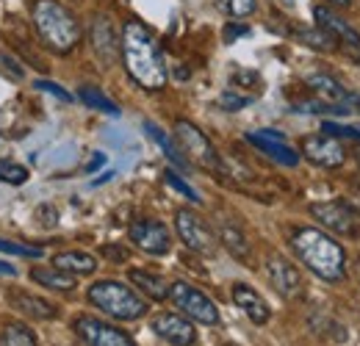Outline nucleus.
Instances as JSON below:
<instances>
[{
  "mask_svg": "<svg viewBox=\"0 0 360 346\" xmlns=\"http://www.w3.org/2000/svg\"><path fill=\"white\" fill-rule=\"evenodd\" d=\"M122 61H125V70L128 75L134 78L141 89H150V91H158V89L167 86V61H164V53L155 42V37L150 34L147 25L128 20L122 25Z\"/></svg>",
  "mask_w": 360,
  "mask_h": 346,
  "instance_id": "nucleus-1",
  "label": "nucleus"
},
{
  "mask_svg": "<svg viewBox=\"0 0 360 346\" xmlns=\"http://www.w3.org/2000/svg\"><path fill=\"white\" fill-rule=\"evenodd\" d=\"M291 247L297 252V258L305 263L308 271H314L319 280L324 283H338L347 274V258L344 250L335 238H330L327 233L316 230V227H300L291 236Z\"/></svg>",
  "mask_w": 360,
  "mask_h": 346,
  "instance_id": "nucleus-2",
  "label": "nucleus"
},
{
  "mask_svg": "<svg viewBox=\"0 0 360 346\" xmlns=\"http://www.w3.org/2000/svg\"><path fill=\"white\" fill-rule=\"evenodd\" d=\"M34 25L42 37V42L53 50V53H72L75 44L81 42V23L78 17L58 0H37L31 8Z\"/></svg>",
  "mask_w": 360,
  "mask_h": 346,
  "instance_id": "nucleus-3",
  "label": "nucleus"
},
{
  "mask_svg": "<svg viewBox=\"0 0 360 346\" xmlns=\"http://www.w3.org/2000/svg\"><path fill=\"white\" fill-rule=\"evenodd\" d=\"M89 302L103 310L111 319L120 321H136L147 313V302L136 294L134 288L117 283V280H100L89 288Z\"/></svg>",
  "mask_w": 360,
  "mask_h": 346,
  "instance_id": "nucleus-4",
  "label": "nucleus"
},
{
  "mask_svg": "<svg viewBox=\"0 0 360 346\" xmlns=\"http://www.w3.org/2000/svg\"><path fill=\"white\" fill-rule=\"evenodd\" d=\"M175 139H178V147L186 155V161H191V164H197L200 169H208V172H222V158H219L217 147L208 141V136L197 125L178 120L175 122Z\"/></svg>",
  "mask_w": 360,
  "mask_h": 346,
  "instance_id": "nucleus-5",
  "label": "nucleus"
},
{
  "mask_svg": "<svg viewBox=\"0 0 360 346\" xmlns=\"http://www.w3.org/2000/svg\"><path fill=\"white\" fill-rule=\"evenodd\" d=\"M311 217L316 222H321L327 230L338 233V236H349V238H360V214L341 200H330V203H314Z\"/></svg>",
  "mask_w": 360,
  "mask_h": 346,
  "instance_id": "nucleus-6",
  "label": "nucleus"
},
{
  "mask_svg": "<svg viewBox=\"0 0 360 346\" xmlns=\"http://www.w3.org/2000/svg\"><path fill=\"white\" fill-rule=\"evenodd\" d=\"M169 297H172L175 307L186 313V319H194V321L208 324V327L219 324V310H217V305L211 302L200 288H194V286H188V283H175V286H169Z\"/></svg>",
  "mask_w": 360,
  "mask_h": 346,
  "instance_id": "nucleus-7",
  "label": "nucleus"
},
{
  "mask_svg": "<svg viewBox=\"0 0 360 346\" xmlns=\"http://www.w3.org/2000/svg\"><path fill=\"white\" fill-rule=\"evenodd\" d=\"M175 230H178L180 241L188 250H194L200 255H214L217 252V236H214V230L208 227L205 219L197 217L194 211L180 208L178 214H175Z\"/></svg>",
  "mask_w": 360,
  "mask_h": 346,
  "instance_id": "nucleus-8",
  "label": "nucleus"
},
{
  "mask_svg": "<svg viewBox=\"0 0 360 346\" xmlns=\"http://www.w3.org/2000/svg\"><path fill=\"white\" fill-rule=\"evenodd\" d=\"M314 17H316V25L324 28V31L335 39V44H341V50H344L349 58L360 61V34L349 23H344V20H341L333 8H327V6H316Z\"/></svg>",
  "mask_w": 360,
  "mask_h": 346,
  "instance_id": "nucleus-9",
  "label": "nucleus"
},
{
  "mask_svg": "<svg viewBox=\"0 0 360 346\" xmlns=\"http://www.w3.org/2000/svg\"><path fill=\"white\" fill-rule=\"evenodd\" d=\"M128 236H131V241L136 247L141 252H147V255H167L169 247H172L169 230L155 219H136L131 224V230H128Z\"/></svg>",
  "mask_w": 360,
  "mask_h": 346,
  "instance_id": "nucleus-10",
  "label": "nucleus"
},
{
  "mask_svg": "<svg viewBox=\"0 0 360 346\" xmlns=\"http://www.w3.org/2000/svg\"><path fill=\"white\" fill-rule=\"evenodd\" d=\"M72 327H75L78 338L86 341L89 346H136V341L128 333H122L120 327H111L100 319H91V316L75 319Z\"/></svg>",
  "mask_w": 360,
  "mask_h": 346,
  "instance_id": "nucleus-11",
  "label": "nucleus"
},
{
  "mask_svg": "<svg viewBox=\"0 0 360 346\" xmlns=\"http://www.w3.org/2000/svg\"><path fill=\"white\" fill-rule=\"evenodd\" d=\"M302 155L311 164L321 167V169H338L347 161V153H344L341 141L335 136H327V133L324 136H308V139H302Z\"/></svg>",
  "mask_w": 360,
  "mask_h": 346,
  "instance_id": "nucleus-12",
  "label": "nucleus"
},
{
  "mask_svg": "<svg viewBox=\"0 0 360 346\" xmlns=\"http://www.w3.org/2000/svg\"><path fill=\"white\" fill-rule=\"evenodd\" d=\"M266 277L283 300H297L302 294V277H300L297 266H291L283 255L266 258Z\"/></svg>",
  "mask_w": 360,
  "mask_h": 346,
  "instance_id": "nucleus-13",
  "label": "nucleus"
},
{
  "mask_svg": "<svg viewBox=\"0 0 360 346\" xmlns=\"http://www.w3.org/2000/svg\"><path fill=\"white\" fill-rule=\"evenodd\" d=\"M153 333L158 338H164L167 344L172 346H194L197 344V333H194V324L188 319H183L178 313H161L153 319Z\"/></svg>",
  "mask_w": 360,
  "mask_h": 346,
  "instance_id": "nucleus-14",
  "label": "nucleus"
},
{
  "mask_svg": "<svg viewBox=\"0 0 360 346\" xmlns=\"http://www.w3.org/2000/svg\"><path fill=\"white\" fill-rule=\"evenodd\" d=\"M247 139H250V144H255L264 155H269L271 161H277V164H283V167H297V164H300V153L291 150V147L285 144L283 133H277V130H255V133H250Z\"/></svg>",
  "mask_w": 360,
  "mask_h": 346,
  "instance_id": "nucleus-15",
  "label": "nucleus"
},
{
  "mask_svg": "<svg viewBox=\"0 0 360 346\" xmlns=\"http://www.w3.org/2000/svg\"><path fill=\"white\" fill-rule=\"evenodd\" d=\"M233 302L238 305V310L247 313V319L252 324H266L271 319V310L269 305H266V300L252 286H247V283H236L233 286Z\"/></svg>",
  "mask_w": 360,
  "mask_h": 346,
  "instance_id": "nucleus-16",
  "label": "nucleus"
},
{
  "mask_svg": "<svg viewBox=\"0 0 360 346\" xmlns=\"http://www.w3.org/2000/svg\"><path fill=\"white\" fill-rule=\"evenodd\" d=\"M308 86L319 94V100H324V103H330V105H341V108H347V111L352 114V100H355V94H352L349 89L341 86L333 75H311V78H308Z\"/></svg>",
  "mask_w": 360,
  "mask_h": 346,
  "instance_id": "nucleus-17",
  "label": "nucleus"
},
{
  "mask_svg": "<svg viewBox=\"0 0 360 346\" xmlns=\"http://www.w3.org/2000/svg\"><path fill=\"white\" fill-rule=\"evenodd\" d=\"M91 42H94V53H97L105 64H111V61L117 58V53H120V39H117L114 25H111L108 17H94V23H91Z\"/></svg>",
  "mask_w": 360,
  "mask_h": 346,
  "instance_id": "nucleus-18",
  "label": "nucleus"
},
{
  "mask_svg": "<svg viewBox=\"0 0 360 346\" xmlns=\"http://www.w3.org/2000/svg\"><path fill=\"white\" fill-rule=\"evenodd\" d=\"M8 305L14 310L31 316V319H39V321L56 319V307L50 302H45V300H39V297H34V294H28V291H11L8 294Z\"/></svg>",
  "mask_w": 360,
  "mask_h": 346,
  "instance_id": "nucleus-19",
  "label": "nucleus"
},
{
  "mask_svg": "<svg viewBox=\"0 0 360 346\" xmlns=\"http://www.w3.org/2000/svg\"><path fill=\"white\" fill-rule=\"evenodd\" d=\"M31 280L45 286V288H53V291H72L75 288V274L58 269V266H37L31 269Z\"/></svg>",
  "mask_w": 360,
  "mask_h": 346,
  "instance_id": "nucleus-20",
  "label": "nucleus"
},
{
  "mask_svg": "<svg viewBox=\"0 0 360 346\" xmlns=\"http://www.w3.org/2000/svg\"><path fill=\"white\" fill-rule=\"evenodd\" d=\"M131 283H134L136 288H141L150 300H155V302H161V300H167L169 297V286L158 277V274H150V271H139V269H134L131 274Z\"/></svg>",
  "mask_w": 360,
  "mask_h": 346,
  "instance_id": "nucleus-21",
  "label": "nucleus"
},
{
  "mask_svg": "<svg viewBox=\"0 0 360 346\" xmlns=\"http://www.w3.org/2000/svg\"><path fill=\"white\" fill-rule=\"evenodd\" d=\"M53 266H58V269H64V271L78 277V274H91L97 269V260L91 258L89 252H61V255L53 258Z\"/></svg>",
  "mask_w": 360,
  "mask_h": 346,
  "instance_id": "nucleus-22",
  "label": "nucleus"
},
{
  "mask_svg": "<svg viewBox=\"0 0 360 346\" xmlns=\"http://www.w3.org/2000/svg\"><path fill=\"white\" fill-rule=\"evenodd\" d=\"M219 241L230 250V255H236L238 260H250V241L236 224H227V222L219 224Z\"/></svg>",
  "mask_w": 360,
  "mask_h": 346,
  "instance_id": "nucleus-23",
  "label": "nucleus"
},
{
  "mask_svg": "<svg viewBox=\"0 0 360 346\" xmlns=\"http://www.w3.org/2000/svg\"><path fill=\"white\" fill-rule=\"evenodd\" d=\"M144 130H147V136H150V139H153V141L167 153V158H169L175 167H188V161H186V155L180 153V147L169 139V136H167V133H164V130L158 128L155 122H150V120H147V122H144Z\"/></svg>",
  "mask_w": 360,
  "mask_h": 346,
  "instance_id": "nucleus-24",
  "label": "nucleus"
},
{
  "mask_svg": "<svg viewBox=\"0 0 360 346\" xmlns=\"http://www.w3.org/2000/svg\"><path fill=\"white\" fill-rule=\"evenodd\" d=\"M0 346H37V338L25 324L8 321L0 333Z\"/></svg>",
  "mask_w": 360,
  "mask_h": 346,
  "instance_id": "nucleus-25",
  "label": "nucleus"
},
{
  "mask_svg": "<svg viewBox=\"0 0 360 346\" xmlns=\"http://www.w3.org/2000/svg\"><path fill=\"white\" fill-rule=\"evenodd\" d=\"M81 100H84L89 108H97V111H103V114H108V117H120V105H117L114 100H108L100 89L84 86L81 89Z\"/></svg>",
  "mask_w": 360,
  "mask_h": 346,
  "instance_id": "nucleus-26",
  "label": "nucleus"
},
{
  "mask_svg": "<svg viewBox=\"0 0 360 346\" xmlns=\"http://www.w3.org/2000/svg\"><path fill=\"white\" fill-rule=\"evenodd\" d=\"M0 180L8 186H22L28 180V169L17 161H0Z\"/></svg>",
  "mask_w": 360,
  "mask_h": 346,
  "instance_id": "nucleus-27",
  "label": "nucleus"
},
{
  "mask_svg": "<svg viewBox=\"0 0 360 346\" xmlns=\"http://www.w3.org/2000/svg\"><path fill=\"white\" fill-rule=\"evenodd\" d=\"M217 6L230 17H250L258 8L255 0H217Z\"/></svg>",
  "mask_w": 360,
  "mask_h": 346,
  "instance_id": "nucleus-28",
  "label": "nucleus"
},
{
  "mask_svg": "<svg viewBox=\"0 0 360 346\" xmlns=\"http://www.w3.org/2000/svg\"><path fill=\"white\" fill-rule=\"evenodd\" d=\"M0 252H8V255H22V258H42V250H39V247H31V244H17V241H6V238H0Z\"/></svg>",
  "mask_w": 360,
  "mask_h": 346,
  "instance_id": "nucleus-29",
  "label": "nucleus"
},
{
  "mask_svg": "<svg viewBox=\"0 0 360 346\" xmlns=\"http://www.w3.org/2000/svg\"><path fill=\"white\" fill-rule=\"evenodd\" d=\"M164 180H167V183H169L175 191H180V194H183L188 203H200V194H197V191H194V188H191L186 180H180V177L172 172V169H167V172H164Z\"/></svg>",
  "mask_w": 360,
  "mask_h": 346,
  "instance_id": "nucleus-30",
  "label": "nucleus"
},
{
  "mask_svg": "<svg viewBox=\"0 0 360 346\" xmlns=\"http://www.w3.org/2000/svg\"><path fill=\"white\" fill-rule=\"evenodd\" d=\"M252 103V97H244V94H236L233 89H227L219 94V105L225 108V111H238V108H244V105H250Z\"/></svg>",
  "mask_w": 360,
  "mask_h": 346,
  "instance_id": "nucleus-31",
  "label": "nucleus"
},
{
  "mask_svg": "<svg viewBox=\"0 0 360 346\" xmlns=\"http://www.w3.org/2000/svg\"><path fill=\"white\" fill-rule=\"evenodd\" d=\"M321 133L335 136V139H352V141H360V128H347V125H335V122H324V125H321Z\"/></svg>",
  "mask_w": 360,
  "mask_h": 346,
  "instance_id": "nucleus-32",
  "label": "nucleus"
},
{
  "mask_svg": "<svg viewBox=\"0 0 360 346\" xmlns=\"http://www.w3.org/2000/svg\"><path fill=\"white\" fill-rule=\"evenodd\" d=\"M34 86L39 89V91H47V94H56V97H58V100H64V103H70V100H72V94H70V91H64L58 84H50V81H37Z\"/></svg>",
  "mask_w": 360,
  "mask_h": 346,
  "instance_id": "nucleus-33",
  "label": "nucleus"
},
{
  "mask_svg": "<svg viewBox=\"0 0 360 346\" xmlns=\"http://www.w3.org/2000/svg\"><path fill=\"white\" fill-rule=\"evenodd\" d=\"M241 34H247V28H238V25H227L225 39H227V42H233V39H236V37H241Z\"/></svg>",
  "mask_w": 360,
  "mask_h": 346,
  "instance_id": "nucleus-34",
  "label": "nucleus"
},
{
  "mask_svg": "<svg viewBox=\"0 0 360 346\" xmlns=\"http://www.w3.org/2000/svg\"><path fill=\"white\" fill-rule=\"evenodd\" d=\"M103 252H105V255H111V258H117V260L128 258V252H125V250H114V247H105Z\"/></svg>",
  "mask_w": 360,
  "mask_h": 346,
  "instance_id": "nucleus-35",
  "label": "nucleus"
},
{
  "mask_svg": "<svg viewBox=\"0 0 360 346\" xmlns=\"http://www.w3.org/2000/svg\"><path fill=\"white\" fill-rule=\"evenodd\" d=\"M0 274H3V277H17V269H14V266H8V263H3V260H0Z\"/></svg>",
  "mask_w": 360,
  "mask_h": 346,
  "instance_id": "nucleus-36",
  "label": "nucleus"
},
{
  "mask_svg": "<svg viewBox=\"0 0 360 346\" xmlns=\"http://www.w3.org/2000/svg\"><path fill=\"white\" fill-rule=\"evenodd\" d=\"M103 161H105V158H103V155H100V153H97V158H94V161H91V164H89V172H91V169H94V167H100V164H103Z\"/></svg>",
  "mask_w": 360,
  "mask_h": 346,
  "instance_id": "nucleus-37",
  "label": "nucleus"
},
{
  "mask_svg": "<svg viewBox=\"0 0 360 346\" xmlns=\"http://www.w3.org/2000/svg\"><path fill=\"white\" fill-rule=\"evenodd\" d=\"M327 3H333V6H349L352 0H327Z\"/></svg>",
  "mask_w": 360,
  "mask_h": 346,
  "instance_id": "nucleus-38",
  "label": "nucleus"
},
{
  "mask_svg": "<svg viewBox=\"0 0 360 346\" xmlns=\"http://www.w3.org/2000/svg\"><path fill=\"white\" fill-rule=\"evenodd\" d=\"M355 155H358V164H360V147H358V153H355Z\"/></svg>",
  "mask_w": 360,
  "mask_h": 346,
  "instance_id": "nucleus-39",
  "label": "nucleus"
},
{
  "mask_svg": "<svg viewBox=\"0 0 360 346\" xmlns=\"http://www.w3.org/2000/svg\"><path fill=\"white\" fill-rule=\"evenodd\" d=\"M358 277H360V260H358Z\"/></svg>",
  "mask_w": 360,
  "mask_h": 346,
  "instance_id": "nucleus-40",
  "label": "nucleus"
}]
</instances>
